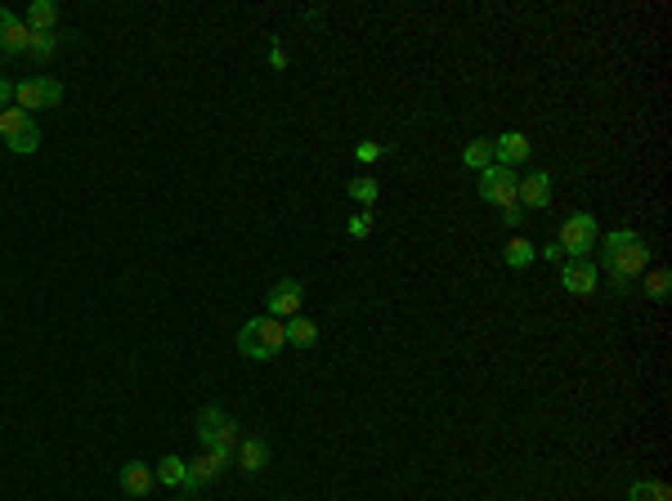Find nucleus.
Masks as SVG:
<instances>
[{
  "instance_id": "obj_1",
  "label": "nucleus",
  "mask_w": 672,
  "mask_h": 501,
  "mask_svg": "<svg viewBox=\"0 0 672 501\" xmlns=\"http://www.w3.org/2000/svg\"><path fill=\"white\" fill-rule=\"evenodd\" d=\"M596 247H601V264H596V269H605V273L619 282V291H628V287L646 273V264H650V247H646L641 233H632V229L601 233Z\"/></svg>"
},
{
  "instance_id": "obj_2",
  "label": "nucleus",
  "mask_w": 672,
  "mask_h": 501,
  "mask_svg": "<svg viewBox=\"0 0 672 501\" xmlns=\"http://www.w3.org/2000/svg\"><path fill=\"white\" fill-rule=\"evenodd\" d=\"M282 345H287V327H282L278 318H269V314L243 323V332H238V354H243V359H256V363L278 359Z\"/></svg>"
},
{
  "instance_id": "obj_3",
  "label": "nucleus",
  "mask_w": 672,
  "mask_h": 501,
  "mask_svg": "<svg viewBox=\"0 0 672 501\" xmlns=\"http://www.w3.org/2000/svg\"><path fill=\"white\" fill-rule=\"evenodd\" d=\"M198 439H202V448H207V452L234 457V452H238V443H243V430H238V421H234L225 407L207 403V407L198 412Z\"/></svg>"
},
{
  "instance_id": "obj_4",
  "label": "nucleus",
  "mask_w": 672,
  "mask_h": 501,
  "mask_svg": "<svg viewBox=\"0 0 672 501\" xmlns=\"http://www.w3.org/2000/svg\"><path fill=\"white\" fill-rule=\"evenodd\" d=\"M596 238H601V224H596V215H587V211H574V215L560 224V238H556V247L565 250V260H587V250H596Z\"/></svg>"
},
{
  "instance_id": "obj_5",
  "label": "nucleus",
  "mask_w": 672,
  "mask_h": 501,
  "mask_svg": "<svg viewBox=\"0 0 672 501\" xmlns=\"http://www.w3.org/2000/svg\"><path fill=\"white\" fill-rule=\"evenodd\" d=\"M63 99V86L54 77H27V81H14V108H23L27 117L41 113V108H59Z\"/></svg>"
},
{
  "instance_id": "obj_6",
  "label": "nucleus",
  "mask_w": 672,
  "mask_h": 501,
  "mask_svg": "<svg viewBox=\"0 0 672 501\" xmlns=\"http://www.w3.org/2000/svg\"><path fill=\"white\" fill-rule=\"evenodd\" d=\"M516 184H520V175L511 170V166H489V170H480V197L489 202V206H507V202H516Z\"/></svg>"
},
{
  "instance_id": "obj_7",
  "label": "nucleus",
  "mask_w": 672,
  "mask_h": 501,
  "mask_svg": "<svg viewBox=\"0 0 672 501\" xmlns=\"http://www.w3.org/2000/svg\"><path fill=\"white\" fill-rule=\"evenodd\" d=\"M300 300H305V287H300L296 278H282V282H273V291L265 296L269 318H278V323L296 318V314H300Z\"/></svg>"
},
{
  "instance_id": "obj_8",
  "label": "nucleus",
  "mask_w": 672,
  "mask_h": 501,
  "mask_svg": "<svg viewBox=\"0 0 672 501\" xmlns=\"http://www.w3.org/2000/svg\"><path fill=\"white\" fill-rule=\"evenodd\" d=\"M601 282V269L592 260H560V287L569 296H592Z\"/></svg>"
},
{
  "instance_id": "obj_9",
  "label": "nucleus",
  "mask_w": 672,
  "mask_h": 501,
  "mask_svg": "<svg viewBox=\"0 0 672 501\" xmlns=\"http://www.w3.org/2000/svg\"><path fill=\"white\" fill-rule=\"evenodd\" d=\"M516 202H520L525 211H547V206H551V175H547V170L525 175V179L516 184Z\"/></svg>"
},
{
  "instance_id": "obj_10",
  "label": "nucleus",
  "mask_w": 672,
  "mask_h": 501,
  "mask_svg": "<svg viewBox=\"0 0 672 501\" xmlns=\"http://www.w3.org/2000/svg\"><path fill=\"white\" fill-rule=\"evenodd\" d=\"M225 466H229V457H220V452H198L193 461H189V493H198V488H207V484H216L220 475H225Z\"/></svg>"
},
{
  "instance_id": "obj_11",
  "label": "nucleus",
  "mask_w": 672,
  "mask_h": 501,
  "mask_svg": "<svg viewBox=\"0 0 672 501\" xmlns=\"http://www.w3.org/2000/svg\"><path fill=\"white\" fill-rule=\"evenodd\" d=\"M0 50H5V54H27V50H32L27 23H23L14 9H5V5H0Z\"/></svg>"
},
{
  "instance_id": "obj_12",
  "label": "nucleus",
  "mask_w": 672,
  "mask_h": 501,
  "mask_svg": "<svg viewBox=\"0 0 672 501\" xmlns=\"http://www.w3.org/2000/svg\"><path fill=\"white\" fill-rule=\"evenodd\" d=\"M529 152H534V143L520 130H507L502 139H493V161L498 166H520V161H529Z\"/></svg>"
},
{
  "instance_id": "obj_13",
  "label": "nucleus",
  "mask_w": 672,
  "mask_h": 501,
  "mask_svg": "<svg viewBox=\"0 0 672 501\" xmlns=\"http://www.w3.org/2000/svg\"><path fill=\"white\" fill-rule=\"evenodd\" d=\"M117 484H122L126 497H148L152 484H157V475H152L143 461H131V466H122V479H117Z\"/></svg>"
},
{
  "instance_id": "obj_14",
  "label": "nucleus",
  "mask_w": 672,
  "mask_h": 501,
  "mask_svg": "<svg viewBox=\"0 0 672 501\" xmlns=\"http://www.w3.org/2000/svg\"><path fill=\"white\" fill-rule=\"evenodd\" d=\"M23 23H27V32H32V36H50V32H54V23H59V5H54V0H32Z\"/></svg>"
},
{
  "instance_id": "obj_15",
  "label": "nucleus",
  "mask_w": 672,
  "mask_h": 501,
  "mask_svg": "<svg viewBox=\"0 0 672 501\" xmlns=\"http://www.w3.org/2000/svg\"><path fill=\"white\" fill-rule=\"evenodd\" d=\"M157 484H166V488H184L189 493V461L184 457H175V452H166L161 461H157Z\"/></svg>"
},
{
  "instance_id": "obj_16",
  "label": "nucleus",
  "mask_w": 672,
  "mask_h": 501,
  "mask_svg": "<svg viewBox=\"0 0 672 501\" xmlns=\"http://www.w3.org/2000/svg\"><path fill=\"white\" fill-rule=\"evenodd\" d=\"M238 466H243V475H261L269 466V443L265 439H243L238 443Z\"/></svg>"
},
{
  "instance_id": "obj_17",
  "label": "nucleus",
  "mask_w": 672,
  "mask_h": 501,
  "mask_svg": "<svg viewBox=\"0 0 672 501\" xmlns=\"http://www.w3.org/2000/svg\"><path fill=\"white\" fill-rule=\"evenodd\" d=\"M282 327H287V345H296V350H309V345L318 341V323H314V318H305V314L287 318Z\"/></svg>"
},
{
  "instance_id": "obj_18",
  "label": "nucleus",
  "mask_w": 672,
  "mask_h": 501,
  "mask_svg": "<svg viewBox=\"0 0 672 501\" xmlns=\"http://www.w3.org/2000/svg\"><path fill=\"white\" fill-rule=\"evenodd\" d=\"M462 166L466 170H489L493 166V139H471L462 148Z\"/></svg>"
},
{
  "instance_id": "obj_19",
  "label": "nucleus",
  "mask_w": 672,
  "mask_h": 501,
  "mask_svg": "<svg viewBox=\"0 0 672 501\" xmlns=\"http://www.w3.org/2000/svg\"><path fill=\"white\" fill-rule=\"evenodd\" d=\"M534 260H538V247L529 238H511V242L502 247V264H507V269H529Z\"/></svg>"
},
{
  "instance_id": "obj_20",
  "label": "nucleus",
  "mask_w": 672,
  "mask_h": 501,
  "mask_svg": "<svg viewBox=\"0 0 672 501\" xmlns=\"http://www.w3.org/2000/svg\"><path fill=\"white\" fill-rule=\"evenodd\" d=\"M628 501H672V488L664 479H637L628 488Z\"/></svg>"
},
{
  "instance_id": "obj_21",
  "label": "nucleus",
  "mask_w": 672,
  "mask_h": 501,
  "mask_svg": "<svg viewBox=\"0 0 672 501\" xmlns=\"http://www.w3.org/2000/svg\"><path fill=\"white\" fill-rule=\"evenodd\" d=\"M5 148H9V152H18V157H32V152L41 148V125H36V122L23 125L14 139H5Z\"/></svg>"
},
{
  "instance_id": "obj_22",
  "label": "nucleus",
  "mask_w": 672,
  "mask_h": 501,
  "mask_svg": "<svg viewBox=\"0 0 672 501\" xmlns=\"http://www.w3.org/2000/svg\"><path fill=\"white\" fill-rule=\"evenodd\" d=\"M345 193H350L354 202H364V206H373V202L382 197V184H377L373 175H359V179H350V184H345Z\"/></svg>"
},
{
  "instance_id": "obj_23",
  "label": "nucleus",
  "mask_w": 672,
  "mask_h": 501,
  "mask_svg": "<svg viewBox=\"0 0 672 501\" xmlns=\"http://www.w3.org/2000/svg\"><path fill=\"white\" fill-rule=\"evenodd\" d=\"M646 296H650V300H659V305L668 300V296H672V273H668V269H650V273H646Z\"/></svg>"
},
{
  "instance_id": "obj_24",
  "label": "nucleus",
  "mask_w": 672,
  "mask_h": 501,
  "mask_svg": "<svg viewBox=\"0 0 672 501\" xmlns=\"http://www.w3.org/2000/svg\"><path fill=\"white\" fill-rule=\"evenodd\" d=\"M32 122H36V117H27L23 108H5V113H0V139H14L23 125H32Z\"/></svg>"
},
{
  "instance_id": "obj_25",
  "label": "nucleus",
  "mask_w": 672,
  "mask_h": 501,
  "mask_svg": "<svg viewBox=\"0 0 672 501\" xmlns=\"http://www.w3.org/2000/svg\"><path fill=\"white\" fill-rule=\"evenodd\" d=\"M54 50H59V36H32V50H27V54H36L41 63H50Z\"/></svg>"
},
{
  "instance_id": "obj_26",
  "label": "nucleus",
  "mask_w": 672,
  "mask_h": 501,
  "mask_svg": "<svg viewBox=\"0 0 672 501\" xmlns=\"http://www.w3.org/2000/svg\"><path fill=\"white\" fill-rule=\"evenodd\" d=\"M345 229H350V238H368V233H373V215H368V211H359V215H350V224H345Z\"/></svg>"
},
{
  "instance_id": "obj_27",
  "label": "nucleus",
  "mask_w": 672,
  "mask_h": 501,
  "mask_svg": "<svg viewBox=\"0 0 672 501\" xmlns=\"http://www.w3.org/2000/svg\"><path fill=\"white\" fill-rule=\"evenodd\" d=\"M382 152H386L382 143H359V148H354V157H359L364 166H373V161H382Z\"/></svg>"
},
{
  "instance_id": "obj_28",
  "label": "nucleus",
  "mask_w": 672,
  "mask_h": 501,
  "mask_svg": "<svg viewBox=\"0 0 672 501\" xmlns=\"http://www.w3.org/2000/svg\"><path fill=\"white\" fill-rule=\"evenodd\" d=\"M498 211H502V220H507L511 229H516V224L525 220V206H520V202H507V206H498Z\"/></svg>"
},
{
  "instance_id": "obj_29",
  "label": "nucleus",
  "mask_w": 672,
  "mask_h": 501,
  "mask_svg": "<svg viewBox=\"0 0 672 501\" xmlns=\"http://www.w3.org/2000/svg\"><path fill=\"white\" fill-rule=\"evenodd\" d=\"M5 108H14V81L0 77V113H5Z\"/></svg>"
},
{
  "instance_id": "obj_30",
  "label": "nucleus",
  "mask_w": 672,
  "mask_h": 501,
  "mask_svg": "<svg viewBox=\"0 0 672 501\" xmlns=\"http://www.w3.org/2000/svg\"><path fill=\"white\" fill-rule=\"evenodd\" d=\"M184 501H193V497H184Z\"/></svg>"
}]
</instances>
